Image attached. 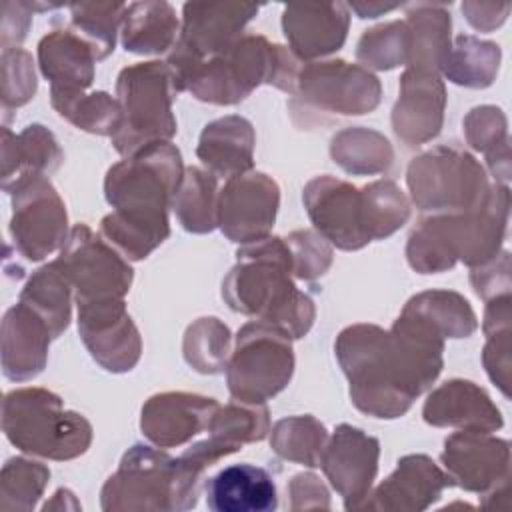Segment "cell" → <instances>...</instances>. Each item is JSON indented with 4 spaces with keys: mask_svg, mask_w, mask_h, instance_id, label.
Masks as SVG:
<instances>
[{
    "mask_svg": "<svg viewBox=\"0 0 512 512\" xmlns=\"http://www.w3.org/2000/svg\"><path fill=\"white\" fill-rule=\"evenodd\" d=\"M446 88L440 74L406 68L392 108V130L406 146L426 144L442 130Z\"/></svg>",
    "mask_w": 512,
    "mask_h": 512,
    "instance_id": "ffe728a7",
    "label": "cell"
},
{
    "mask_svg": "<svg viewBox=\"0 0 512 512\" xmlns=\"http://www.w3.org/2000/svg\"><path fill=\"white\" fill-rule=\"evenodd\" d=\"M300 66L302 60L290 48L260 34H242L220 54L196 64L184 80V90L200 102L232 106L260 84L290 94Z\"/></svg>",
    "mask_w": 512,
    "mask_h": 512,
    "instance_id": "5b68a950",
    "label": "cell"
},
{
    "mask_svg": "<svg viewBox=\"0 0 512 512\" xmlns=\"http://www.w3.org/2000/svg\"><path fill=\"white\" fill-rule=\"evenodd\" d=\"M422 418L436 428L496 432L504 418L488 392L478 384L452 378L432 390L422 406Z\"/></svg>",
    "mask_w": 512,
    "mask_h": 512,
    "instance_id": "cb8c5ba5",
    "label": "cell"
},
{
    "mask_svg": "<svg viewBox=\"0 0 512 512\" xmlns=\"http://www.w3.org/2000/svg\"><path fill=\"white\" fill-rule=\"evenodd\" d=\"M402 314L424 322L444 340L468 338L478 328L470 302L452 290H424L404 304Z\"/></svg>",
    "mask_w": 512,
    "mask_h": 512,
    "instance_id": "1f68e13d",
    "label": "cell"
},
{
    "mask_svg": "<svg viewBox=\"0 0 512 512\" xmlns=\"http://www.w3.org/2000/svg\"><path fill=\"white\" fill-rule=\"evenodd\" d=\"M452 486L446 472L426 454H406L394 472L382 480L358 510L420 512L430 508Z\"/></svg>",
    "mask_w": 512,
    "mask_h": 512,
    "instance_id": "7402d4cb",
    "label": "cell"
},
{
    "mask_svg": "<svg viewBox=\"0 0 512 512\" xmlns=\"http://www.w3.org/2000/svg\"><path fill=\"white\" fill-rule=\"evenodd\" d=\"M206 506L214 512H272L278 492L272 474L256 464H232L204 482Z\"/></svg>",
    "mask_w": 512,
    "mask_h": 512,
    "instance_id": "83f0119b",
    "label": "cell"
},
{
    "mask_svg": "<svg viewBox=\"0 0 512 512\" xmlns=\"http://www.w3.org/2000/svg\"><path fill=\"white\" fill-rule=\"evenodd\" d=\"M64 152L56 136L42 124H30L20 134L2 128V190L26 176H50L60 168Z\"/></svg>",
    "mask_w": 512,
    "mask_h": 512,
    "instance_id": "f1b7e54d",
    "label": "cell"
},
{
    "mask_svg": "<svg viewBox=\"0 0 512 512\" xmlns=\"http://www.w3.org/2000/svg\"><path fill=\"white\" fill-rule=\"evenodd\" d=\"M220 404L192 392H160L140 412V430L158 448H178L204 432Z\"/></svg>",
    "mask_w": 512,
    "mask_h": 512,
    "instance_id": "44dd1931",
    "label": "cell"
},
{
    "mask_svg": "<svg viewBox=\"0 0 512 512\" xmlns=\"http://www.w3.org/2000/svg\"><path fill=\"white\" fill-rule=\"evenodd\" d=\"M372 240H382L400 230L410 218V200L392 180H374L360 188Z\"/></svg>",
    "mask_w": 512,
    "mask_h": 512,
    "instance_id": "f6af8a7d",
    "label": "cell"
},
{
    "mask_svg": "<svg viewBox=\"0 0 512 512\" xmlns=\"http://www.w3.org/2000/svg\"><path fill=\"white\" fill-rule=\"evenodd\" d=\"M32 14L34 10L28 2H2V52L18 48V44L26 38L32 24Z\"/></svg>",
    "mask_w": 512,
    "mask_h": 512,
    "instance_id": "816d5d0a",
    "label": "cell"
},
{
    "mask_svg": "<svg viewBox=\"0 0 512 512\" xmlns=\"http://www.w3.org/2000/svg\"><path fill=\"white\" fill-rule=\"evenodd\" d=\"M270 428V412L266 404L232 398L228 404L216 408L206 432L234 454L242 450L244 444L264 440L270 434Z\"/></svg>",
    "mask_w": 512,
    "mask_h": 512,
    "instance_id": "f35d334b",
    "label": "cell"
},
{
    "mask_svg": "<svg viewBox=\"0 0 512 512\" xmlns=\"http://www.w3.org/2000/svg\"><path fill=\"white\" fill-rule=\"evenodd\" d=\"M348 10H354L358 18H376L380 14L396 10L400 4H382V2H350Z\"/></svg>",
    "mask_w": 512,
    "mask_h": 512,
    "instance_id": "db71d44e",
    "label": "cell"
},
{
    "mask_svg": "<svg viewBox=\"0 0 512 512\" xmlns=\"http://www.w3.org/2000/svg\"><path fill=\"white\" fill-rule=\"evenodd\" d=\"M218 178L198 166L184 170L172 200L180 226L192 234H208L218 228Z\"/></svg>",
    "mask_w": 512,
    "mask_h": 512,
    "instance_id": "d590c367",
    "label": "cell"
},
{
    "mask_svg": "<svg viewBox=\"0 0 512 512\" xmlns=\"http://www.w3.org/2000/svg\"><path fill=\"white\" fill-rule=\"evenodd\" d=\"M290 96L292 120L310 128L318 122L326 124L324 116L370 114L382 100V84L360 64L314 60L302 64Z\"/></svg>",
    "mask_w": 512,
    "mask_h": 512,
    "instance_id": "9c48e42d",
    "label": "cell"
},
{
    "mask_svg": "<svg viewBox=\"0 0 512 512\" xmlns=\"http://www.w3.org/2000/svg\"><path fill=\"white\" fill-rule=\"evenodd\" d=\"M470 284L474 292L488 302L494 296L510 294V254L500 250L492 260L482 266L470 268Z\"/></svg>",
    "mask_w": 512,
    "mask_h": 512,
    "instance_id": "c3c4849f",
    "label": "cell"
},
{
    "mask_svg": "<svg viewBox=\"0 0 512 512\" xmlns=\"http://www.w3.org/2000/svg\"><path fill=\"white\" fill-rule=\"evenodd\" d=\"M196 502L198 496L186 486L178 458L148 444L130 446L100 490V506L106 512L190 510Z\"/></svg>",
    "mask_w": 512,
    "mask_h": 512,
    "instance_id": "ba28073f",
    "label": "cell"
},
{
    "mask_svg": "<svg viewBox=\"0 0 512 512\" xmlns=\"http://www.w3.org/2000/svg\"><path fill=\"white\" fill-rule=\"evenodd\" d=\"M284 242L290 250L294 278L304 282H314L322 278L332 266V260H334L332 244L314 228L294 230L284 238Z\"/></svg>",
    "mask_w": 512,
    "mask_h": 512,
    "instance_id": "bcb514c9",
    "label": "cell"
},
{
    "mask_svg": "<svg viewBox=\"0 0 512 512\" xmlns=\"http://www.w3.org/2000/svg\"><path fill=\"white\" fill-rule=\"evenodd\" d=\"M256 132L248 118L228 114L208 122L198 138L196 156L216 178H234L254 168Z\"/></svg>",
    "mask_w": 512,
    "mask_h": 512,
    "instance_id": "484cf974",
    "label": "cell"
},
{
    "mask_svg": "<svg viewBox=\"0 0 512 512\" xmlns=\"http://www.w3.org/2000/svg\"><path fill=\"white\" fill-rule=\"evenodd\" d=\"M410 36L404 20H392L366 30L356 44V60L366 70H392L408 64Z\"/></svg>",
    "mask_w": 512,
    "mask_h": 512,
    "instance_id": "ee69618b",
    "label": "cell"
},
{
    "mask_svg": "<svg viewBox=\"0 0 512 512\" xmlns=\"http://www.w3.org/2000/svg\"><path fill=\"white\" fill-rule=\"evenodd\" d=\"M182 154L172 142L150 144L108 168L100 236L128 262L144 260L170 236L168 208L184 176Z\"/></svg>",
    "mask_w": 512,
    "mask_h": 512,
    "instance_id": "7a4b0ae2",
    "label": "cell"
},
{
    "mask_svg": "<svg viewBox=\"0 0 512 512\" xmlns=\"http://www.w3.org/2000/svg\"><path fill=\"white\" fill-rule=\"evenodd\" d=\"M230 310L274 324L294 340L304 338L316 318L314 300L294 284L290 250L280 236L242 244L236 264L222 280Z\"/></svg>",
    "mask_w": 512,
    "mask_h": 512,
    "instance_id": "3957f363",
    "label": "cell"
},
{
    "mask_svg": "<svg viewBox=\"0 0 512 512\" xmlns=\"http://www.w3.org/2000/svg\"><path fill=\"white\" fill-rule=\"evenodd\" d=\"M2 432L20 452L56 462L82 456L94 436L80 412L66 410L58 394L36 386L6 392Z\"/></svg>",
    "mask_w": 512,
    "mask_h": 512,
    "instance_id": "8992f818",
    "label": "cell"
},
{
    "mask_svg": "<svg viewBox=\"0 0 512 512\" xmlns=\"http://www.w3.org/2000/svg\"><path fill=\"white\" fill-rule=\"evenodd\" d=\"M306 214L332 246L354 252L372 242L362 190L330 174L314 176L302 190Z\"/></svg>",
    "mask_w": 512,
    "mask_h": 512,
    "instance_id": "9a60e30c",
    "label": "cell"
},
{
    "mask_svg": "<svg viewBox=\"0 0 512 512\" xmlns=\"http://www.w3.org/2000/svg\"><path fill=\"white\" fill-rule=\"evenodd\" d=\"M258 10V4L246 2H186L182 6L180 36L166 58L178 94L184 92L190 70L240 38Z\"/></svg>",
    "mask_w": 512,
    "mask_h": 512,
    "instance_id": "7c38bea8",
    "label": "cell"
},
{
    "mask_svg": "<svg viewBox=\"0 0 512 512\" xmlns=\"http://www.w3.org/2000/svg\"><path fill=\"white\" fill-rule=\"evenodd\" d=\"M38 88L32 54L22 48L2 52V110L28 104Z\"/></svg>",
    "mask_w": 512,
    "mask_h": 512,
    "instance_id": "7dc6e473",
    "label": "cell"
},
{
    "mask_svg": "<svg viewBox=\"0 0 512 512\" xmlns=\"http://www.w3.org/2000/svg\"><path fill=\"white\" fill-rule=\"evenodd\" d=\"M96 54L68 24L50 30L38 42V66L50 92H86L96 74Z\"/></svg>",
    "mask_w": 512,
    "mask_h": 512,
    "instance_id": "4316f807",
    "label": "cell"
},
{
    "mask_svg": "<svg viewBox=\"0 0 512 512\" xmlns=\"http://www.w3.org/2000/svg\"><path fill=\"white\" fill-rule=\"evenodd\" d=\"M380 442L352 424H338L320 456V468L346 510H358L378 474Z\"/></svg>",
    "mask_w": 512,
    "mask_h": 512,
    "instance_id": "ac0fdd59",
    "label": "cell"
},
{
    "mask_svg": "<svg viewBox=\"0 0 512 512\" xmlns=\"http://www.w3.org/2000/svg\"><path fill=\"white\" fill-rule=\"evenodd\" d=\"M464 136L466 142L482 152L486 166L494 176L496 184L508 186L510 180V138L508 120L502 108L492 104H482L472 108L464 116Z\"/></svg>",
    "mask_w": 512,
    "mask_h": 512,
    "instance_id": "d6a6232c",
    "label": "cell"
},
{
    "mask_svg": "<svg viewBox=\"0 0 512 512\" xmlns=\"http://www.w3.org/2000/svg\"><path fill=\"white\" fill-rule=\"evenodd\" d=\"M442 470L452 486L488 494L510 480V444L492 432L458 430L444 440Z\"/></svg>",
    "mask_w": 512,
    "mask_h": 512,
    "instance_id": "d6986e66",
    "label": "cell"
},
{
    "mask_svg": "<svg viewBox=\"0 0 512 512\" xmlns=\"http://www.w3.org/2000/svg\"><path fill=\"white\" fill-rule=\"evenodd\" d=\"M404 22L410 36L406 68H420L440 74V68L452 48V20L448 6L436 2L408 4Z\"/></svg>",
    "mask_w": 512,
    "mask_h": 512,
    "instance_id": "4dcf8cb0",
    "label": "cell"
},
{
    "mask_svg": "<svg viewBox=\"0 0 512 512\" xmlns=\"http://www.w3.org/2000/svg\"><path fill=\"white\" fill-rule=\"evenodd\" d=\"M72 286L56 260L40 266L24 284L18 302L30 306L50 326L52 338H58L72 318Z\"/></svg>",
    "mask_w": 512,
    "mask_h": 512,
    "instance_id": "e575fe53",
    "label": "cell"
},
{
    "mask_svg": "<svg viewBox=\"0 0 512 512\" xmlns=\"http://www.w3.org/2000/svg\"><path fill=\"white\" fill-rule=\"evenodd\" d=\"M334 352L348 378L352 404L384 420L404 416L444 366V338L402 312L390 330L366 322L344 328Z\"/></svg>",
    "mask_w": 512,
    "mask_h": 512,
    "instance_id": "6da1fadb",
    "label": "cell"
},
{
    "mask_svg": "<svg viewBox=\"0 0 512 512\" xmlns=\"http://www.w3.org/2000/svg\"><path fill=\"white\" fill-rule=\"evenodd\" d=\"M56 264L70 282L76 304L124 298L134 278L130 262L86 224L70 228Z\"/></svg>",
    "mask_w": 512,
    "mask_h": 512,
    "instance_id": "5bb4252c",
    "label": "cell"
},
{
    "mask_svg": "<svg viewBox=\"0 0 512 512\" xmlns=\"http://www.w3.org/2000/svg\"><path fill=\"white\" fill-rule=\"evenodd\" d=\"M486 336V344L482 350V364L490 380L500 388V392L508 398L510 386V328L496 330Z\"/></svg>",
    "mask_w": 512,
    "mask_h": 512,
    "instance_id": "681fc988",
    "label": "cell"
},
{
    "mask_svg": "<svg viewBox=\"0 0 512 512\" xmlns=\"http://www.w3.org/2000/svg\"><path fill=\"white\" fill-rule=\"evenodd\" d=\"M280 208V186L264 172H246L226 180L218 194V228L236 244L270 236Z\"/></svg>",
    "mask_w": 512,
    "mask_h": 512,
    "instance_id": "2e32d148",
    "label": "cell"
},
{
    "mask_svg": "<svg viewBox=\"0 0 512 512\" xmlns=\"http://www.w3.org/2000/svg\"><path fill=\"white\" fill-rule=\"evenodd\" d=\"M50 104L58 116L90 134L112 138L122 124L118 100L104 90L50 92Z\"/></svg>",
    "mask_w": 512,
    "mask_h": 512,
    "instance_id": "74e56055",
    "label": "cell"
},
{
    "mask_svg": "<svg viewBox=\"0 0 512 512\" xmlns=\"http://www.w3.org/2000/svg\"><path fill=\"white\" fill-rule=\"evenodd\" d=\"M50 480V470L42 462L16 456L6 460L0 472V508L24 510L36 508Z\"/></svg>",
    "mask_w": 512,
    "mask_h": 512,
    "instance_id": "7bdbcfd3",
    "label": "cell"
},
{
    "mask_svg": "<svg viewBox=\"0 0 512 512\" xmlns=\"http://www.w3.org/2000/svg\"><path fill=\"white\" fill-rule=\"evenodd\" d=\"M230 328L216 316H202L194 320L182 340V354L186 364L200 374H220L230 360Z\"/></svg>",
    "mask_w": 512,
    "mask_h": 512,
    "instance_id": "60d3db41",
    "label": "cell"
},
{
    "mask_svg": "<svg viewBox=\"0 0 512 512\" xmlns=\"http://www.w3.org/2000/svg\"><path fill=\"white\" fill-rule=\"evenodd\" d=\"M332 160L352 176L382 174L394 160L390 140L372 128H344L330 140Z\"/></svg>",
    "mask_w": 512,
    "mask_h": 512,
    "instance_id": "836d02e7",
    "label": "cell"
},
{
    "mask_svg": "<svg viewBox=\"0 0 512 512\" xmlns=\"http://www.w3.org/2000/svg\"><path fill=\"white\" fill-rule=\"evenodd\" d=\"M178 36L180 20L172 4L162 0L126 4L120 24V42L126 52L164 54L176 46Z\"/></svg>",
    "mask_w": 512,
    "mask_h": 512,
    "instance_id": "f546056e",
    "label": "cell"
},
{
    "mask_svg": "<svg viewBox=\"0 0 512 512\" xmlns=\"http://www.w3.org/2000/svg\"><path fill=\"white\" fill-rule=\"evenodd\" d=\"M406 186L418 210L450 214L478 206L492 184L474 154L458 144H438L412 158Z\"/></svg>",
    "mask_w": 512,
    "mask_h": 512,
    "instance_id": "30bf717a",
    "label": "cell"
},
{
    "mask_svg": "<svg viewBox=\"0 0 512 512\" xmlns=\"http://www.w3.org/2000/svg\"><path fill=\"white\" fill-rule=\"evenodd\" d=\"M292 336L268 322H246L226 364V384L232 398L266 404L280 394L294 374Z\"/></svg>",
    "mask_w": 512,
    "mask_h": 512,
    "instance_id": "8fae6325",
    "label": "cell"
},
{
    "mask_svg": "<svg viewBox=\"0 0 512 512\" xmlns=\"http://www.w3.org/2000/svg\"><path fill=\"white\" fill-rule=\"evenodd\" d=\"M78 334L94 362L108 372H130L140 360L142 338L124 298L80 302Z\"/></svg>",
    "mask_w": 512,
    "mask_h": 512,
    "instance_id": "e0dca14e",
    "label": "cell"
},
{
    "mask_svg": "<svg viewBox=\"0 0 512 512\" xmlns=\"http://www.w3.org/2000/svg\"><path fill=\"white\" fill-rule=\"evenodd\" d=\"M510 190L492 184L486 198L464 212L428 214L418 220L406 242V260L420 274H438L458 262L476 268L500 250L508 228Z\"/></svg>",
    "mask_w": 512,
    "mask_h": 512,
    "instance_id": "277c9868",
    "label": "cell"
},
{
    "mask_svg": "<svg viewBox=\"0 0 512 512\" xmlns=\"http://www.w3.org/2000/svg\"><path fill=\"white\" fill-rule=\"evenodd\" d=\"M68 26L84 38L98 60L114 52L126 4L122 2H76L68 6Z\"/></svg>",
    "mask_w": 512,
    "mask_h": 512,
    "instance_id": "b9f144b4",
    "label": "cell"
},
{
    "mask_svg": "<svg viewBox=\"0 0 512 512\" xmlns=\"http://www.w3.org/2000/svg\"><path fill=\"white\" fill-rule=\"evenodd\" d=\"M52 332L30 306L16 302L2 320V372L12 382L36 378L48 362Z\"/></svg>",
    "mask_w": 512,
    "mask_h": 512,
    "instance_id": "d4e9b609",
    "label": "cell"
},
{
    "mask_svg": "<svg viewBox=\"0 0 512 512\" xmlns=\"http://www.w3.org/2000/svg\"><path fill=\"white\" fill-rule=\"evenodd\" d=\"M12 196L10 238L16 252L28 262H40L60 250L68 236V212L48 176L20 178Z\"/></svg>",
    "mask_w": 512,
    "mask_h": 512,
    "instance_id": "4fadbf2b",
    "label": "cell"
},
{
    "mask_svg": "<svg viewBox=\"0 0 512 512\" xmlns=\"http://www.w3.org/2000/svg\"><path fill=\"white\" fill-rule=\"evenodd\" d=\"M500 46L472 34L454 38L440 74L464 88H488L500 68Z\"/></svg>",
    "mask_w": 512,
    "mask_h": 512,
    "instance_id": "8d00e7d4",
    "label": "cell"
},
{
    "mask_svg": "<svg viewBox=\"0 0 512 512\" xmlns=\"http://www.w3.org/2000/svg\"><path fill=\"white\" fill-rule=\"evenodd\" d=\"M348 26L350 10L342 2L288 4L282 12L288 48L302 62H314L338 52L346 42Z\"/></svg>",
    "mask_w": 512,
    "mask_h": 512,
    "instance_id": "603a6c76",
    "label": "cell"
},
{
    "mask_svg": "<svg viewBox=\"0 0 512 512\" xmlns=\"http://www.w3.org/2000/svg\"><path fill=\"white\" fill-rule=\"evenodd\" d=\"M178 90L166 62L150 60L126 66L116 78V100L122 110V124L112 136V146L124 158L138 150L170 142L176 134L172 102Z\"/></svg>",
    "mask_w": 512,
    "mask_h": 512,
    "instance_id": "52a82bcc",
    "label": "cell"
},
{
    "mask_svg": "<svg viewBox=\"0 0 512 512\" xmlns=\"http://www.w3.org/2000/svg\"><path fill=\"white\" fill-rule=\"evenodd\" d=\"M290 510H328L330 492L320 476L312 472H300L288 482Z\"/></svg>",
    "mask_w": 512,
    "mask_h": 512,
    "instance_id": "f907efd6",
    "label": "cell"
},
{
    "mask_svg": "<svg viewBox=\"0 0 512 512\" xmlns=\"http://www.w3.org/2000/svg\"><path fill=\"white\" fill-rule=\"evenodd\" d=\"M510 12V4H484V2H462V14L468 24L480 32H492L502 26Z\"/></svg>",
    "mask_w": 512,
    "mask_h": 512,
    "instance_id": "f5cc1de1",
    "label": "cell"
},
{
    "mask_svg": "<svg viewBox=\"0 0 512 512\" xmlns=\"http://www.w3.org/2000/svg\"><path fill=\"white\" fill-rule=\"evenodd\" d=\"M326 440V426L310 414L282 418L270 428L272 452L282 460L302 464L308 468L320 466V456L326 446Z\"/></svg>",
    "mask_w": 512,
    "mask_h": 512,
    "instance_id": "ab89813d",
    "label": "cell"
},
{
    "mask_svg": "<svg viewBox=\"0 0 512 512\" xmlns=\"http://www.w3.org/2000/svg\"><path fill=\"white\" fill-rule=\"evenodd\" d=\"M80 502L76 500L74 492L68 488H58L52 496V500H48L42 510H80Z\"/></svg>",
    "mask_w": 512,
    "mask_h": 512,
    "instance_id": "11a10c76",
    "label": "cell"
}]
</instances>
